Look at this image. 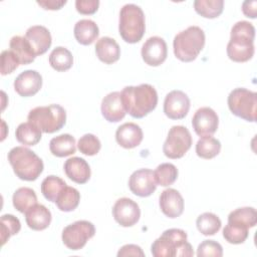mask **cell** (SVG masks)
<instances>
[{
    "mask_svg": "<svg viewBox=\"0 0 257 257\" xmlns=\"http://www.w3.org/2000/svg\"><path fill=\"white\" fill-rule=\"evenodd\" d=\"M66 183L57 176H48L41 183V193L44 198L50 202H56V199Z\"/></svg>",
    "mask_w": 257,
    "mask_h": 257,
    "instance_id": "cell-34",
    "label": "cell"
},
{
    "mask_svg": "<svg viewBox=\"0 0 257 257\" xmlns=\"http://www.w3.org/2000/svg\"><path fill=\"white\" fill-rule=\"evenodd\" d=\"M27 119L36 125L42 133L52 134L63 127L66 122V111L59 104L36 106L32 108Z\"/></svg>",
    "mask_w": 257,
    "mask_h": 257,
    "instance_id": "cell-7",
    "label": "cell"
},
{
    "mask_svg": "<svg viewBox=\"0 0 257 257\" xmlns=\"http://www.w3.org/2000/svg\"><path fill=\"white\" fill-rule=\"evenodd\" d=\"M151 252L155 257H191L192 245L187 241V233L182 229L172 228L154 241Z\"/></svg>",
    "mask_w": 257,
    "mask_h": 257,
    "instance_id": "cell-3",
    "label": "cell"
},
{
    "mask_svg": "<svg viewBox=\"0 0 257 257\" xmlns=\"http://www.w3.org/2000/svg\"><path fill=\"white\" fill-rule=\"evenodd\" d=\"M192 146V136L183 125H173L163 146L164 155L169 159H180Z\"/></svg>",
    "mask_w": 257,
    "mask_h": 257,
    "instance_id": "cell-9",
    "label": "cell"
},
{
    "mask_svg": "<svg viewBox=\"0 0 257 257\" xmlns=\"http://www.w3.org/2000/svg\"><path fill=\"white\" fill-rule=\"evenodd\" d=\"M12 203L17 211L25 214L31 207L37 204V196L31 188L21 187L14 192Z\"/></svg>",
    "mask_w": 257,
    "mask_h": 257,
    "instance_id": "cell-27",
    "label": "cell"
},
{
    "mask_svg": "<svg viewBox=\"0 0 257 257\" xmlns=\"http://www.w3.org/2000/svg\"><path fill=\"white\" fill-rule=\"evenodd\" d=\"M20 65L14 53L9 50H3L1 53V74L6 75L12 73Z\"/></svg>",
    "mask_w": 257,
    "mask_h": 257,
    "instance_id": "cell-41",
    "label": "cell"
},
{
    "mask_svg": "<svg viewBox=\"0 0 257 257\" xmlns=\"http://www.w3.org/2000/svg\"><path fill=\"white\" fill-rule=\"evenodd\" d=\"M154 171L150 169H140L135 171L128 180V187L132 193L139 197H149L157 189Z\"/></svg>",
    "mask_w": 257,
    "mask_h": 257,
    "instance_id": "cell-14",
    "label": "cell"
},
{
    "mask_svg": "<svg viewBox=\"0 0 257 257\" xmlns=\"http://www.w3.org/2000/svg\"><path fill=\"white\" fill-rule=\"evenodd\" d=\"M143 131L135 122H125L119 125L115 132L117 144L124 149H134L143 141Z\"/></svg>",
    "mask_w": 257,
    "mask_h": 257,
    "instance_id": "cell-20",
    "label": "cell"
},
{
    "mask_svg": "<svg viewBox=\"0 0 257 257\" xmlns=\"http://www.w3.org/2000/svg\"><path fill=\"white\" fill-rule=\"evenodd\" d=\"M121 101L125 112L135 118H142L154 110L158 104V93L149 83L125 86L121 92Z\"/></svg>",
    "mask_w": 257,
    "mask_h": 257,
    "instance_id": "cell-1",
    "label": "cell"
},
{
    "mask_svg": "<svg viewBox=\"0 0 257 257\" xmlns=\"http://www.w3.org/2000/svg\"><path fill=\"white\" fill-rule=\"evenodd\" d=\"M42 86V76L36 70L28 69L21 72L14 80L15 91L24 97L36 94Z\"/></svg>",
    "mask_w": 257,
    "mask_h": 257,
    "instance_id": "cell-16",
    "label": "cell"
},
{
    "mask_svg": "<svg viewBox=\"0 0 257 257\" xmlns=\"http://www.w3.org/2000/svg\"><path fill=\"white\" fill-rule=\"evenodd\" d=\"M197 256H223V248L220 243L214 240H204L197 249Z\"/></svg>",
    "mask_w": 257,
    "mask_h": 257,
    "instance_id": "cell-40",
    "label": "cell"
},
{
    "mask_svg": "<svg viewBox=\"0 0 257 257\" xmlns=\"http://www.w3.org/2000/svg\"><path fill=\"white\" fill-rule=\"evenodd\" d=\"M146 30L145 14L142 8L136 4H125L119 11L118 32L127 43L139 42Z\"/></svg>",
    "mask_w": 257,
    "mask_h": 257,
    "instance_id": "cell-6",
    "label": "cell"
},
{
    "mask_svg": "<svg viewBox=\"0 0 257 257\" xmlns=\"http://www.w3.org/2000/svg\"><path fill=\"white\" fill-rule=\"evenodd\" d=\"M95 234L94 225L85 220L76 221L66 226L62 231V242L70 250H79L83 248L86 242Z\"/></svg>",
    "mask_w": 257,
    "mask_h": 257,
    "instance_id": "cell-10",
    "label": "cell"
},
{
    "mask_svg": "<svg viewBox=\"0 0 257 257\" xmlns=\"http://www.w3.org/2000/svg\"><path fill=\"white\" fill-rule=\"evenodd\" d=\"M205 45V33L199 26H189L179 32L173 41L175 56L184 62L197 58Z\"/></svg>",
    "mask_w": 257,
    "mask_h": 257,
    "instance_id": "cell-5",
    "label": "cell"
},
{
    "mask_svg": "<svg viewBox=\"0 0 257 257\" xmlns=\"http://www.w3.org/2000/svg\"><path fill=\"white\" fill-rule=\"evenodd\" d=\"M99 6L98 0H76L75 7L78 13L90 15L97 11Z\"/></svg>",
    "mask_w": 257,
    "mask_h": 257,
    "instance_id": "cell-42",
    "label": "cell"
},
{
    "mask_svg": "<svg viewBox=\"0 0 257 257\" xmlns=\"http://www.w3.org/2000/svg\"><path fill=\"white\" fill-rule=\"evenodd\" d=\"M80 201L79 192L69 186H65L56 199V206L62 212H71L77 208Z\"/></svg>",
    "mask_w": 257,
    "mask_h": 257,
    "instance_id": "cell-31",
    "label": "cell"
},
{
    "mask_svg": "<svg viewBox=\"0 0 257 257\" xmlns=\"http://www.w3.org/2000/svg\"><path fill=\"white\" fill-rule=\"evenodd\" d=\"M102 116L109 122H117L125 115L119 91H112L106 94L101 100L100 106Z\"/></svg>",
    "mask_w": 257,
    "mask_h": 257,
    "instance_id": "cell-19",
    "label": "cell"
},
{
    "mask_svg": "<svg viewBox=\"0 0 257 257\" xmlns=\"http://www.w3.org/2000/svg\"><path fill=\"white\" fill-rule=\"evenodd\" d=\"M228 107L233 114L247 121L256 120L257 93L244 87L233 89L228 95Z\"/></svg>",
    "mask_w": 257,
    "mask_h": 257,
    "instance_id": "cell-8",
    "label": "cell"
},
{
    "mask_svg": "<svg viewBox=\"0 0 257 257\" xmlns=\"http://www.w3.org/2000/svg\"><path fill=\"white\" fill-rule=\"evenodd\" d=\"M256 7H257V1H244L242 4V11L243 13L250 18L256 17Z\"/></svg>",
    "mask_w": 257,
    "mask_h": 257,
    "instance_id": "cell-45",
    "label": "cell"
},
{
    "mask_svg": "<svg viewBox=\"0 0 257 257\" xmlns=\"http://www.w3.org/2000/svg\"><path fill=\"white\" fill-rule=\"evenodd\" d=\"M228 223H233L247 229L257 224V212L253 207H242L232 211L228 216Z\"/></svg>",
    "mask_w": 257,
    "mask_h": 257,
    "instance_id": "cell-29",
    "label": "cell"
},
{
    "mask_svg": "<svg viewBox=\"0 0 257 257\" xmlns=\"http://www.w3.org/2000/svg\"><path fill=\"white\" fill-rule=\"evenodd\" d=\"M1 229V245L3 246L11 236L16 235L21 229V223L18 218L11 214L1 216L0 220Z\"/></svg>",
    "mask_w": 257,
    "mask_h": 257,
    "instance_id": "cell-37",
    "label": "cell"
},
{
    "mask_svg": "<svg viewBox=\"0 0 257 257\" xmlns=\"http://www.w3.org/2000/svg\"><path fill=\"white\" fill-rule=\"evenodd\" d=\"M255 27L252 23L241 20L236 22L227 44V55L235 62H245L254 55Z\"/></svg>",
    "mask_w": 257,
    "mask_h": 257,
    "instance_id": "cell-2",
    "label": "cell"
},
{
    "mask_svg": "<svg viewBox=\"0 0 257 257\" xmlns=\"http://www.w3.org/2000/svg\"><path fill=\"white\" fill-rule=\"evenodd\" d=\"M221 151V143L213 137H202L196 144V153L202 159H213Z\"/></svg>",
    "mask_w": 257,
    "mask_h": 257,
    "instance_id": "cell-35",
    "label": "cell"
},
{
    "mask_svg": "<svg viewBox=\"0 0 257 257\" xmlns=\"http://www.w3.org/2000/svg\"><path fill=\"white\" fill-rule=\"evenodd\" d=\"M196 225L200 233L205 236H212L220 230L222 223L217 215L211 212H206L197 218Z\"/></svg>",
    "mask_w": 257,
    "mask_h": 257,
    "instance_id": "cell-32",
    "label": "cell"
},
{
    "mask_svg": "<svg viewBox=\"0 0 257 257\" xmlns=\"http://www.w3.org/2000/svg\"><path fill=\"white\" fill-rule=\"evenodd\" d=\"M159 205L164 215L172 219L180 217L184 211V199L180 192L173 188H168L161 193Z\"/></svg>",
    "mask_w": 257,
    "mask_h": 257,
    "instance_id": "cell-18",
    "label": "cell"
},
{
    "mask_svg": "<svg viewBox=\"0 0 257 257\" xmlns=\"http://www.w3.org/2000/svg\"><path fill=\"white\" fill-rule=\"evenodd\" d=\"M41 131L33 123L27 121L20 123L16 131V140L24 146H35L41 140Z\"/></svg>",
    "mask_w": 257,
    "mask_h": 257,
    "instance_id": "cell-28",
    "label": "cell"
},
{
    "mask_svg": "<svg viewBox=\"0 0 257 257\" xmlns=\"http://www.w3.org/2000/svg\"><path fill=\"white\" fill-rule=\"evenodd\" d=\"M142 57L150 66H159L167 58L168 48L166 41L160 36H152L142 46Z\"/></svg>",
    "mask_w": 257,
    "mask_h": 257,
    "instance_id": "cell-15",
    "label": "cell"
},
{
    "mask_svg": "<svg viewBox=\"0 0 257 257\" xmlns=\"http://www.w3.org/2000/svg\"><path fill=\"white\" fill-rule=\"evenodd\" d=\"M25 221L30 229L42 231L50 225L51 213L44 205L36 204L25 213Z\"/></svg>",
    "mask_w": 257,
    "mask_h": 257,
    "instance_id": "cell-23",
    "label": "cell"
},
{
    "mask_svg": "<svg viewBox=\"0 0 257 257\" xmlns=\"http://www.w3.org/2000/svg\"><path fill=\"white\" fill-rule=\"evenodd\" d=\"M8 161L14 174L23 181H35L43 172L42 160L25 147H15L8 153Z\"/></svg>",
    "mask_w": 257,
    "mask_h": 257,
    "instance_id": "cell-4",
    "label": "cell"
},
{
    "mask_svg": "<svg viewBox=\"0 0 257 257\" xmlns=\"http://www.w3.org/2000/svg\"><path fill=\"white\" fill-rule=\"evenodd\" d=\"M95 53L100 61L105 64H112L118 60L120 48L113 38L103 36L95 43Z\"/></svg>",
    "mask_w": 257,
    "mask_h": 257,
    "instance_id": "cell-22",
    "label": "cell"
},
{
    "mask_svg": "<svg viewBox=\"0 0 257 257\" xmlns=\"http://www.w3.org/2000/svg\"><path fill=\"white\" fill-rule=\"evenodd\" d=\"M66 176L77 184H85L90 178V168L87 162L79 157H72L63 166Z\"/></svg>",
    "mask_w": 257,
    "mask_h": 257,
    "instance_id": "cell-21",
    "label": "cell"
},
{
    "mask_svg": "<svg viewBox=\"0 0 257 257\" xmlns=\"http://www.w3.org/2000/svg\"><path fill=\"white\" fill-rule=\"evenodd\" d=\"M51 154L58 158L70 156L75 153V139L69 134H62L51 139L49 143Z\"/></svg>",
    "mask_w": 257,
    "mask_h": 257,
    "instance_id": "cell-25",
    "label": "cell"
},
{
    "mask_svg": "<svg viewBox=\"0 0 257 257\" xmlns=\"http://www.w3.org/2000/svg\"><path fill=\"white\" fill-rule=\"evenodd\" d=\"M36 56L44 54L50 47L52 38L49 30L42 25H33L26 30L24 35Z\"/></svg>",
    "mask_w": 257,
    "mask_h": 257,
    "instance_id": "cell-17",
    "label": "cell"
},
{
    "mask_svg": "<svg viewBox=\"0 0 257 257\" xmlns=\"http://www.w3.org/2000/svg\"><path fill=\"white\" fill-rule=\"evenodd\" d=\"M190 109V98L182 90L170 91L164 101V112L171 119L184 118Z\"/></svg>",
    "mask_w": 257,
    "mask_h": 257,
    "instance_id": "cell-13",
    "label": "cell"
},
{
    "mask_svg": "<svg viewBox=\"0 0 257 257\" xmlns=\"http://www.w3.org/2000/svg\"><path fill=\"white\" fill-rule=\"evenodd\" d=\"M73 33L78 43L89 45L97 38L99 29L94 21L90 19H80L75 23Z\"/></svg>",
    "mask_w": 257,
    "mask_h": 257,
    "instance_id": "cell-24",
    "label": "cell"
},
{
    "mask_svg": "<svg viewBox=\"0 0 257 257\" xmlns=\"http://www.w3.org/2000/svg\"><path fill=\"white\" fill-rule=\"evenodd\" d=\"M154 176L157 185L168 187L175 183L178 178V169L171 163H163L154 171Z\"/></svg>",
    "mask_w": 257,
    "mask_h": 257,
    "instance_id": "cell-36",
    "label": "cell"
},
{
    "mask_svg": "<svg viewBox=\"0 0 257 257\" xmlns=\"http://www.w3.org/2000/svg\"><path fill=\"white\" fill-rule=\"evenodd\" d=\"M77 148L79 152L85 156H94L99 152L101 144L98 138L94 135L85 134L78 140Z\"/></svg>",
    "mask_w": 257,
    "mask_h": 257,
    "instance_id": "cell-39",
    "label": "cell"
},
{
    "mask_svg": "<svg viewBox=\"0 0 257 257\" xmlns=\"http://www.w3.org/2000/svg\"><path fill=\"white\" fill-rule=\"evenodd\" d=\"M49 64L56 71H66L73 64V56L67 48L57 46L49 55Z\"/></svg>",
    "mask_w": 257,
    "mask_h": 257,
    "instance_id": "cell-30",
    "label": "cell"
},
{
    "mask_svg": "<svg viewBox=\"0 0 257 257\" xmlns=\"http://www.w3.org/2000/svg\"><path fill=\"white\" fill-rule=\"evenodd\" d=\"M248 229L237 224L228 223L223 229V237L228 243L242 244L248 238Z\"/></svg>",
    "mask_w": 257,
    "mask_h": 257,
    "instance_id": "cell-38",
    "label": "cell"
},
{
    "mask_svg": "<svg viewBox=\"0 0 257 257\" xmlns=\"http://www.w3.org/2000/svg\"><path fill=\"white\" fill-rule=\"evenodd\" d=\"M219 124V117L214 109L208 106L196 110L192 118V126L199 137H212Z\"/></svg>",
    "mask_w": 257,
    "mask_h": 257,
    "instance_id": "cell-11",
    "label": "cell"
},
{
    "mask_svg": "<svg viewBox=\"0 0 257 257\" xmlns=\"http://www.w3.org/2000/svg\"><path fill=\"white\" fill-rule=\"evenodd\" d=\"M114 220L122 227H132L138 223L141 217L139 205L130 198L118 199L112 207Z\"/></svg>",
    "mask_w": 257,
    "mask_h": 257,
    "instance_id": "cell-12",
    "label": "cell"
},
{
    "mask_svg": "<svg viewBox=\"0 0 257 257\" xmlns=\"http://www.w3.org/2000/svg\"><path fill=\"white\" fill-rule=\"evenodd\" d=\"M118 257H123V256H141L144 257L145 253L142 250V248L138 245L135 244H126L122 246L118 252H117Z\"/></svg>",
    "mask_w": 257,
    "mask_h": 257,
    "instance_id": "cell-43",
    "label": "cell"
},
{
    "mask_svg": "<svg viewBox=\"0 0 257 257\" xmlns=\"http://www.w3.org/2000/svg\"><path fill=\"white\" fill-rule=\"evenodd\" d=\"M195 11L205 18H216L223 12V0H196L194 1Z\"/></svg>",
    "mask_w": 257,
    "mask_h": 257,
    "instance_id": "cell-33",
    "label": "cell"
},
{
    "mask_svg": "<svg viewBox=\"0 0 257 257\" xmlns=\"http://www.w3.org/2000/svg\"><path fill=\"white\" fill-rule=\"evenodd\" d=\"M10 50L14 53L20 64H29L34 61L36 55L32 51L29 43L25 37L15 35L10 39Z\"/></svg>",
    "mask_w": 257,
    "mask_h": 257,
    "instance_id": "cell-26",
    "label": "cell"
},
{
    "mask_svg": "<svg viewBox=\"0 0 257 257\" xmlns=\"http://www.w3.org/2000/svg\"><path fill=\"white\" fill-rule=\"evenodd\" d=\"M66 0H43L37 1V4L46 10H58L66 4Z\"/></svg>",
    "mask_w": 257,
    "mask_h": 257,
    "instance_id": "cell-44",
    "label": "cell"
}]
</instances>
